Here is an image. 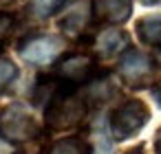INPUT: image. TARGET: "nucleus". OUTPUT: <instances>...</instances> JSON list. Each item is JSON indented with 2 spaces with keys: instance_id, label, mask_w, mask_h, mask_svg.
Here are the masks:
<instances>
[{
  "instance_id": "3",
  "label": "nucleus",
  "mask_w": 161,
  "mask_h": 154,
  "mask_svg": "<svg viewBox=\"0 0 161 154\" xmlns=\"http://www.w3.org/2000/svg\"><path fill=\"white\" fill-rule=\"evenodd\" d=\"M40 125L38 121L18 104L7 106L0 112V136L9 143H27L38 139Z\"/></svg>"
},
{
  "instance_id": "20",
  "label": "nucleus",
  "mask_w": 161,
  "mask_h": 154,
  "mask_svg": "<svg viewBox=\"0 0 161 154\" xmlns=\"http://www.w3.org/2000/svg\"><path fill=\"white\" fill-rule=\"evenodd\" d=\"M0 3H11V0H0Z\"/></svg>"
},
{
  "instance_id": "6",
  "label": "nucleus",
  "mask_w": 161,
  "mask_h": 154,
  "mask_svg": "<svg viewBox=\"0 0 161 154\" xmlns=\"http://www.w3.org/2000/svg\"><path fill=\"white\" fill-rule=\"evenodd\" d=\"M152 66H154V62H152L146 53H141V51H137V49H128V51L121 55V60H119V75H121V79H124L126 84H130V86H141V84L150 77Z\"/></svg>"
},
{
  "instance_id": "2",
  "label": "nucleus",
  "mask_w": 161,
  "mask_h": 154,
  "mask_svg": "<svg viewBox=\"0 0 161 154\" xmlns=\"http://www.w3.org/2000/svg\"><path fill=\"white\" fill-rule=\"evenodd\" d=\"M150 121V108L141 99H126L113 110L110 130L115 141H126Z\"/></svg>"
},
{
  "instance_id": "7",
  "label": "nucleus",
  "mask_w": 161,
  "mask_h": 154,
  "mask_svg": "<svg viewBox=\"0 0 161 154\" xmlns=\"http://www.w3.org/2000/svg\"><path fill=\"white\" fill-rule=\"evenodd\" d=\"M93 18L104 24H124L130 18L132 0H93Z\"/></svg>"
},
{
  "instance_id": "16",
  "label": "nucleus",
  "mask_w": 161,
  "mask_h": 154,
  "mask_svg": "<svg viewBox=\"0 0 161 154\" xmlns=\"http://www.w3.org/2000/svg\"><path fill=\"white\" fill-rule=\"evenodd\" d=\"M152 97H154V99H157V104L161 106V86H159V88H152Z\"/></svg>"
},
{
  "instance_id": "10",
  "label": "nucleus",
  "mask_w": 161,
  "mask_h": 154,
  "mask_svg": "<svg viewBox=\"0 0 161 154\" xmlns=\"http://www.w3.org/2000/svg\"><path fill=\"white\" fill-rule=\"evenodd\" d=\"M47 154H91V145L82 136H64L58 139Z\"/></svg>"
},
{
  "instance_id": "15",
  "label": "nucleus",
  "mask_w": 161,
  "mask_h": 154,
  "mask_svg": "<svg viewBox=\"0 0 161 154\" xmlns=\"http://www.w3.org/2000/svg\"><path fill=\"white\" fill-rule=\"evenodd\" d=\"M154 154H161V128L154 134Z\"/></svg>"
},
{
  "instance_id": "11",
  "label": "nucleus",
  "mask_w": 161,
  "mask_h": 154,
  "mask_svg": "<svg viewBox=\"0 0 161 154\" xmlns=\"http://www.w3.org/2000/svg\"><path fill=\"white\" fill-rule=\"evenodd\" d=\"M66 5V0H29V11L36 18H51Z\"/></svg>"
},
{
  "instance_id": "13",
  "label": "nucleus",
  "mask_w": 161,
  "mask_h": 154,
  "mask_svg": "<svg viewBox=\"0 0 161 154\" xmlns=\"http://www.w3.org/2000/svg\"><path fill=\"white\" fill-rule=\"evenodd\" d=\"M16 77H18V66L7 57H0V93H3Z\"/></svg>"
},
{
  "instance_id": "5",
  "label": "nucleus",
  "mask_w": 161,
  "mask_h": 154,
  "mask_svg": "<svg viewBox=\"0 0 161 154\" xmlns=\"http://www.w3.org/2000/svg\"><path fill=\"white\" fill-rule=\"evenodd\" d=\"M55 75L73 86H82V84H91L97 77V66L91 55L71 53L69 57L60 60V64L55 66Z\"/></svg>"
},
{
  "instance_id": "19",
  "label": "nucleus",
  "mask_w": 161,
  "mask_h": 154,
  "mask_svg": "<svg viewBox=\"0 0 161 154\" xmlns=\"http://www.w3.org/2000/svg\"><path fill=\"white\" fill-rule=\"evenodd\" d=\"M126 154H143V152H141V147H135V150H128Z\"/></svg>"
},
{
  "instance_id": "17",
  "label": "nucleus",
  "mask_w": 161,
  "mask_h": 154,
  "mask_svg": "<svg viewBox=\"0 0 161 154\" xmlns=\"http://www.w3.org/2000/svg\"><path fill=\"white\" fill-rule=\"evenodd\" d=\"M141 5H148V7H154V5H161V0H139Z\"/></svg>"
},
{
  "instance_id": "4",
  "label": "nucleus",
  "mask_w": 161,
  "mask_h": 154,
  "mask_svg": "<svg viewBox=\"0 0 161 154\" xmlns=\"http://www.w3.org/2000/svg\"><path fill=\"white\" fill-rule=\"evenodd\" d=\"M62 49H64V40L58 35H31L29 40L22 42L20 55L29 64L44 66V64H51L62 53Z\"/></svg>"
},
{
  "instance_id": "9",
  "label": "nucleus",
  "mask_w": 161,
  "mask_h": 154,
  "mask_svg": "<svg viewBox=\"0 0 161 154\" xmlns=\"http://www.w3.org/2000/svg\"><path fill=\"white\" fill-rule=\"evenodd\" d=\"M139 40L146 46H161V13L159 16H143L135 24Z\"/></svg>"
},
{
  "instance_id": "21",
  "label": "nucleus",
  "mask_w": 161,
  "mask_h": 154,
  "mask_svg": "<svg viewBox=\"0 0 161 154\" xmlns=\"http://www.w3.org/2000/svg\"><path fill=\"white\" fill-rule=\"evenodd\" d=\"M16 154H25V152H16Z\"/></svg>"
},
{
  "instance_id": "1",
  "label": "nucleus",
  "mask_w": 161,
  "mask_h": 154,
  "mask_svg": "<svg viewBox=\"0 0 161 154\" xmlns=\"http://www.w3.org/2000/svg\"><path fill=\"white\" fill-rule=\"evenodd\" d=\"M75 88L77 86L64 82L62 88L53 95V99L44 106V121L49 130H71L84 121L88 106L84 97L75 95Z\"/></svg>"
},
{
  "instance_id": "14",
  "label": "nucleus",
  "mask_w": 161,
  "mask_h": 154,
  "mask_svg": "<svg viewBox=\"0 0 161 154\" xmlns=\"http://www.w3.org/2000/svg\"><path fill=\"white\" fill-rule=\"evenodd\" d=\"M14 22H16V20H14L11 13L0 11V44L9 38V33H11V29H14Z\"/></svg>"
},
{
  "instance_id": "8",
  "label": "nucleus",
  "mask_w": 161,
  "mask_h": 154,
  "mask_svg": "<svg viewBox=\"0 0 161 154\" xmlns=\"http://www.w3.org/2000/svg\"><path fill=\"white\" fill-rule=\"evenodd\" d=\"M95 46H97V53L104 57L117 55L119 51H124L128 46V33L121 29H106L104 33H99Z\"/></svg>"
},
{
  "instance_id": "12",
  "label": "nucleus",
  "mask_w": 161,
  "mask_h": 154,
  "mask_svg": "<svg viewBox=\"0 0 161 154\" xmlns=\"http://www.w3.org/2000/svg\"><path fill=\"white\" fill-rule=\"evenodd\" d=\"M84 22H86V7H77L75 11H69V16L62 20V27L71 33H80L84 29Z\"/></svg>"
},
{
  "instance_id": "18",
  "label": "nucleus",
  "mask_w": 161,
  "mask_h": 154,
  "mask_svg": "<svg viewBox=\"0 0 161 154\" xmlns=\"http://www.w3.org/2000/svg\"><path fill=\"white\" fill-rule=\"evenodd\" d=\"M154 62L161 66V46H159V51H157V55H154Z\"/></svg>"
}]
</instances>
